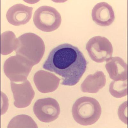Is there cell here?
Instances as JSON below:
<instances>
[{"label":"cell","mask_w":128,"mask_h":128,"mask_svg":"<svg viewBox=\"0 0 128 128\" xmlns=\"http://www.w3.org/2000/svg\"><path fill=\"white\" fill-rule=\"evenodd\" d=\"M87 65L84 55L78 48L64 43L51 50L42 67L62 76V85L73 86L79 82Z\"/></svg>","instance_id":"1"},{"label":"cell","mask_w":128,"mask_h":128,"mask_svg":"<svg viewBox=\"0 0 128 128\" xmlns=\"http://www.w3.org/2000/svg\"><path fill=\"white\" fill-rule=\"evenodd\" d=\"M102 108L98 102L91 97L78 98L73 105L72 114L75 120L81 125H91L100 118Z\"/></svg>","instance_id":"2"},{"label":"cell","mask_w":128,"mask_h":128,"mask_svg":"<svg viewBox=\"0 0 128 128\" xmlns=\"http://www.w3.org/2000/svg\"><path fill=\"white\" fill-rule=\"evenodd\" d=\"M33 21L36 28L40 30L51 32L60 27L62 18L60 13L54 8L44 6L35 11Z\"/></svg>","instance_id":"3"},{"label":"cell","mask_w":128,"mask_h":128,"mask_svg":"<svg viewBox=\"0 0 128 128\" xmlns=\"http://www.w3.org/2000/svg\"><path fill=\"white\" fill-rule=\"evenodd\" d=\"M89 55L93 61L101 63L107 61L112 56V46L108 39L98 36L89 40L86 46Z\"/></svg>","instance_id":"4"},{"label":"cell","mask_w":128,"mask_h":128,"mask_svg":"<svg viewBox=\"0 0 128 128\" xmlns=\"http://www.w3.org/2000/svg\"><path fill=\"white\" fill-rule=\"evenodd\" d=\"M33 110L38 119L45 123L52 122L57 119L60 112L58 101L51 98L38 100L34 104Z\"/></svg>","instance_id":"5"},{"label":"cell","mask_w":128,"mask_h":128,"mask_svg":"<svg viewBox=\"0 0 128 128\" xmlns=\"http://www.w3.org/2000/svg\"><path fill=\"white\" fill-rule=\"evenodd\" d=\"M33 8L22 4L11 6L6 12L8 22L13 26L25 24L30 21L32 14Z\"/></svg>","instance_id":"6"},{"label":"cell","mask_w":128,"mask_h":128,"mask_svg":"<svg viewBox=\"0 0 128 128\" xmlns=\"http://www.w3.org/2000/svg\"><path fill=\"white\" fill-rule=\"evenodd\" d=\"M92 17L97 24L104 27L110 26L115 18L112 8L105 2H100L95 6L92 10Z\"/></svg>","instance_id":"7"},{"label":"cell","mask_w":128,"mask_h":128,"mask_svg":"<svg viewBox=\"0 0 128 128\" xmlns=\"http://www.w3.org/2000/svg\"><path fill=\"white\" fill-rule=\"evenodd\" d=\"M106 67L110 78L115 80H118V75L122 76L123 74L127 75L126 64L119 57L109 58L106 62Z\"/></svg>","instance_id":"8"}]
</instances>
